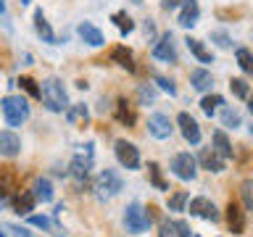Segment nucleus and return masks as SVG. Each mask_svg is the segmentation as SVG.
Returning a JSON list of instances; mask_svg holds the SVG:
<instances>
[{
    "label": "nucleus",
    "instance_id": "1",
    "mask_svg": "<svg viewBox=\"0 0 253 237\" xmlns=\"http://www.w3.org/2000/svg\"><path fill=\"white\" fill-rule=\"evenodd\" d=\"M42 106L53 114H66L69 111V98H66V90H63V82L55 77H47L42 82Z\"/></svg>",
    "mask_w": 253,
    "mask_h": 237
},
{
    "label": "nucleus",
    "instance_id": "2",
    "mask_svg": "<svg viewBox=\"0 0 253 237\" xmlns=\"http://www.w3.org/2000/svg\"><path fill=\"white\" fill-rule=\"evenodd\" d=\"M0 111H3L8 126H21L29 118V103L21 95H5L3 103H0Z\"/></svg>",
    "mask_w": 253,
    "mask_h": 237
},
{
    "label": "nucleus",
    "instance_id": "3",
    "mask_svg": "<svg viewBox=\"0 0 253 237\" xmlns=\"http://www.w3.org/2000/svg\"><path fill=\"white\" fill-rule=\"evenodd\" d=\"M124 227H126V232H132V235H142L150 227L148 208H142L137 200L129 203V205H126V213H124Z\"/></svg>",
    "mask_w": 253,
    "mask_h": 237
},
{
    "label": "nucleus",
    "instance_id": "4",
    "mask_svg": "<svg viewBox=\"0 0 253 237\" xmlns=\"http://www.w3.org/2000/svg\"><path fill=\"white\" fill-rule=\"evenodd\" d=\"M92 171V142H87L84 150H79V153L71 158L69 163V174L79 182H87V177H90Z\"/></svg>",
    "mask_w": 253,
    "mask_h": 237
},
{
    "label": "nucleus",
    "instance_id": "5",
    "mask_svg": "<svg viewBox=\"0 0 253 237\" xmlns=\"http://www.w3.org/2000/svg\"><path fill=\"white\" fill-rule=\"evenodd\" d=\"M95 190H98L100 198H114L124 190V182L114 169H103L98 174V179H95Z\"/></svg>",
    "mask_w": 253,
    "mask_h": 237
},
{
    "label": "nucleus",
    "instance_id": "6",
    "mask_svg": "<svg viewBox=\"0 0 253 237\" xmlns=\"http://www.w3.org/2000/svg\"><path fill=\"white\" fill-rule=\"evenodd\" d=\"M171 174L182 182H193L198 174V158L190 153H177L171 158Z\"/></svg>",
    "mask_w": 253,
    "mask_h": 237
},
{
    "label": "nucleus",
    "instance_id": "7",
    "mask_svg": "<svg viewBox=\"0 0 253 237\" xmlns=\"http://www.w3.org/2000/svg\"><path fill=\"white\" fill-rule=\"evenodd\" d=\"M114 153H116V161L122 163L126 171H137L140 169V150H137V145H132V142H126V140H116Z\"/></svg>",
    "mask_w": 253,
    "mask_h": 237
},
{
    "label": "nucleus",
    "instance_id": "8",
    "mask_svg": "<svg viewBox=\"0 0 253 237\" xmlns=\"http://www.w3.org/2000/svg\"><path fill=\"white\" fill-rule=\"evenodd\" d=\"M187 211H190V216H198L203 221H219L221 219L219 208L213 205V200H209V198H193L187 205Z\"/></svg>",
    "mask_w": 253,
    "mask_h": 237
},
{
    "label": "nucleus",
    "instance_id": "9",
    "mask_svg": "<svg viewBox=\"0 0 253 237\" xmlns=\"http://www.w3.org/2000/svg\"><path fill=\"white\" fill-rule=\"evenodd\" d=\"M171 118L166 114H150L148 116V132L153 134L156 140H169L171 137Z\"/></svg>",
    "mask_w": 253,
    "mask_h": 237
},
{
    "label": "nucleus",
    "instance_id": "10",
    "mask_svg": "<svg viewBox=\"0 0 253 237\" xmlns=\"http://www.w3.org/2000/svg\"><path fill=\"white\" fill-rule=\"evenodd\" d=\"M158 237H193V229L182 219H164L158 224Z\"/></svg>",
    "mask_w": 253,
    "mask_h": 237
},
{
    "label": "nucleus",
    "instance_id": "11",
    "mask_svg": "<svg viewBox=\"0 0 253 237\" xmlns=\"http://www.w3.org/2000/svg\"><path fill=\"white\" fill-rule=\"evenodd\" d=\"M177 126H179L182 137H185L190 145H198V142H201V126H198V121L187 114V111H182L177 116Z\"/></svg>",
    "mask_w": 253,
    "mask_h": 237
},
{
    "label": "nucleus",
    "instance_id": "12",
    "mask_svg": "<svg viewBox=\"0 0 253 237\" xmlns=\"http://www.w3.org/2000/svg\"><path fill=\"white\" fill-rule=\"evenodd\" d=\"M224 219H227V227H229V232H232V235H243V232H245V211H243L235 200L227 203Z\"/></svg>",
    "mask_w": 253,
    "mask_h": 237
},
{
    "label": "nucleus",
    "instance_id": "13",
    "mask_svg": "<svg viewBox=\"0 0 253 237\" xmlns=\"http://www.w3.org/2000/svg\"><path fill=\"white\" fill-rule=\"evenodd\" d=\"M224 161H227V158H221L213 148H203L201 153H198V166L206 169V171H211V174L224 171Z\"/></svg>",
    "mask_w": 253,
    "mask_h": 237
},
{
    "label": "nucleus",
    "instance_id": "14",
    "mask_svg": "<svg viewBox=\"0 0 253 237\" xmlns=\"http://www.w3.org/2000/svg\"><path fill=\"white\" fill-rule=\"evenodd\" d=\"M153 58L166 61V63H174V61H177V50H174V45H171V35H169V32H166V35H161V40L153 45Z\"/></svg>",
    "mask_w": 253,
    "mask_h": 237
},
{
    "label": "nucleus",
    "instance_id": "15",
    "mask_svg": "<svg viewBox=\"0 0 253 237\" xmlns=\"http://www.w3.org/2000/svg\"><path fill=\"white\" fill-rule=\"evenodd\" d=\"M198 19H201V8H198V0H182L179 5V24L182 27H195Z\"/></svg>",
    "mask_w": 253,
    "mask_h": 237
},
{
    "label": "nucleus",
    "instance_id": "16",
    "mask_svg": "<svg viewBox=\"0 0 253 237\" xmlns=\"http://www.w3.org/2000/svg\"><path fill=\"white\" fill-rule=\"evenodd\" d=\"M19 150H21V137L19 134H13L11 129L0 132V153H3L5 158H13V156H19Z\"/></svg>",
    "mask_w": 253,
    "mask_h": 237
},
{
    "label": "nucleus",
    "instance_id": "17",
    "mask_svg": "<svg viewBox=\"0 0 253 237\" xmlns=\"http://www.w3.org/2000/svg\"><path fill=\"white\" fill-rule=\"evenodd\" d=\"M37 195H35V190H27V193H19L13 198V211L19 213V216H29L32 211H35V205H37Z\"/></svg>",
    "mask_w": 253,
    "mask_h": 237
},
{
    "label": "nucleus",
    "instance_id": "18",
    "mask_svg": "<svg viewBox=\"0 0 253 237\" xmlns=\"http://www.w3.org/2000/svg\"><path fill=\"white\" fill-rule=\"evenodd\" d=\"M77 32H79V37H82L90 47H100L103 42H106V40H103V32L95 27V24H90V21H82Z\"/></svg>",
    "mask_w": 253,
    "mask_h": 237
},
{
    "label": "nucleus",
    "instance_id": "19",
    "mask_svg": "<svg viewBox=\"0 0 253 237\" xmlns=\"http://www.w3.org/2000/svg\"><path fill=\"white\" fill-rule=\"evenodd\" d=\"M190 84H193L198 92H209L211 87H213L211 71L209 69H193V71H190Z\"/></svg>",
    "mask_w": 253,
    "mask_h": 237
},
{
    "label": "nucleus",
    "instance_id": "20",
    "mask_svg": "<svg viewBox=\"0 0 253 237\" xmlns=\"http://www.w3.org/2000/svg\"><path fill=\"white\" fill-rule=\"evenodd\" d=\"M111 61L119 63V66L126 69V71H134V55L126 45H116L114 50H111Z\"/></svg>",
    "mask_w": 253,
    "mask_h": 237
},
{
    "label": "nucleus",
    "instance_id": "21",
    "mask_svg": "<svg viewBox=\"0 0 253 237\" xmlns=\"http://www.w3.org/2000/svg\"><path fill=\"white\" fill-rule=\"evenodd\" d=\"M114 116H116V121H119V124H124V126H134V121H137V116H134L132 106H129V103H126L124 98H122V100H116Z\"/></svg>",
    "mask_w": 253,
    "mask_h": 237
},
{
    "label": "nucleus",
    "instance_id": "22",
    "mask_svg": "<svg viewBox=\"0 0 253 237\" xmlns=\"http://www.w3.org/2000/svg\"><path fill=\"white\" fill-rule=\"evenodd\" d=\"M185 42H187V50L193 53V55H195V58L201 61V63H213V55H211V50H209V47H206V45L201 42V40L187 37Z\"/></svg>",
    "mask_w": 253,
    "mask_h": 237
},
{
    "label": "nucleus",
    "instance_id": "23",
    "mask_svg": "<svg viewBox=\"0 0 253 237\" xmlns=\"http://www.w3.org/2000/svg\"><path fill=\"white\" fill-rule=\"evenodd\" d=\"M211 142H213V150H216L221 158H232V142H229V137L221 129H216L211 134Z\"/></svg>",
    "mask_w": 253,
    "mask_h": 237
},
{
    "label": "nucleus",
    "instance_id": "24",
    "mask_svg": "<svg viewBox=\"0 0 253 237\" xmlns=\"http://www.w3.org/2000/svg\"><path fill=\"white\" fill-rule=\"evenodd\" d=\"M35 32H37L40 37H42V42H55V35H53L50 24L45 21L42 11H35Z\"/></svg>",
    "mask_w": 253,
    "mask_h": 237
},
{
    "label": "nucleus",
    "instance_id": "25",
    "mask_svg": "<svg viewBox=\"0 0 253 237\" xmlns=\"http://www.w3.org/2000/svg\"><path fill=\"white\" fill-rule=\"evenodd\" d=\"M219 106H224V98L216 92H211V95H203V100H201V111L206 116H213L219 111Z\"/></svg>",
    "mask_w": 253,
    "mask_h": 237
},
{
    "label": "nucleus",
    "instance_id": "26",
    "mask_svg": "<svg viewBox=\"0 0 253 237\" xmlns=\"http://www.w3.org/2000/svg\"><path fill=\"white\" fill-rule=\"evenodd\" d=\"M35 195H37L40 203H50V200H53V185H50V179L40 177V179L35 182Z\"/></svg>",
    "mask_w": 253,
    "mask_h": 237
},
{
    "label": "nucleus",
    "instance_id": "27",
    "mask_svg": "<svg viewBox=\"0 0 253 237\" xmlns=\"http://www.w3.org/2000/svg\"><path fill=\"white\" fill-rule=\"evenodd\" d=\"M148 177H150V185H153L156 190H164V193H169V182L161 177V169H158V163H153V161L148 163Z\"/></svg>",
    "mask_w": 253,
    "mask_h": 237
},
{
    "label": "nucleus",
    "instance_id": "28",
    "mask_svg": "<svg viewBox=\"0 0 253 237\" xmlns=\"http://www.w3.org/2000/svg\"><path fill=\"white\" fill-rule=\"evenodd\" d=\"M240 200H243V208L253 213V179L240 182Z\"/></svg>",
    "mask_w": 253,
    "mask_h": 237
},
{
    "label": "nucleus",
    "instance_id": "29",
    "mask_svg": "<svg viewBox=\"0 0 253 237\" xmlns=\"http://www.w3.org/2000/svg\"><path fill=\"white\" fill-rule=\"evenodd\" d=\"M229 90H232L235 98H240V100H248L251 98V90H248V82L240 77H235V79H229Z\"/></svg>",
    "mask_w": 253,
    "mask_h": 237
},
{
    "label": "nucleus",
    "instance_id": "30",
    "mask_svg": "<svg viewBox=\"0 0 253 237\" xmlns=\"http://www.w3.org/2000/svg\"><path fill=\"white\" fill-rule=\"evenodd\" d=\"M235 58H237V66H240L248 77H253V53L245 50V47H240V50L235 53Z\"/></svg>",
    "mask_w": 253,
    "mask_h": 237
},
{
    "label": "nucleus",
    "instance_id": "31",
    "mask_svg": "<svg viewBox=\"0 0 253 237\" xmlns=\"http://www.w3.org/2000/svg\"><path fill=\"white\" fill-rule=\"evenodd\" d=\"M19 87L29 95V98H35V100L42 98V87H37V82H35L32 77H21V79H19Z\"/></svg>",
    "mask_w": 253,
    "mask_h": 237
},
{
    "label": "nucleus",
    "instance_id": "32",
    "mask_svg": "<svg viewBox=\"0 0 253 237\" xmlns=\"http://www.w3.org/2000/svg\"><path fill=\"white\" fill-rule=\"evenodd\" d=\"M111 21H114L116 27H119V32H122V35H129V32L134 29V21H132L124 11H116L114 16H111Z\"/></svg>",
    "mask_w": 253,
    "mask_h": 237
},
{
    "label": "nucleus",
    "instance_id": "33",
    "mask_svg": "<svg viewBox=\"0 0 253 237\" xmlns=\"http://www.w3.org/2000/svg\"><path fill=\"white\" fill-rule=\"evenodd\" d=\"M190 203V193L187 190H179L169 198V211H185V205Z\"/></svg>",
    "mask_w": 253,
    "mask_h": 237
},
{
    "label": "nucleus",
    "instance_id": "34",
    "mask_svg": "<svg viewBox=\"0 0 253 237\" xmlns=\"http://www.w3.org/2000/svg\"><path fill=\"white\" fill-rule=\"evenodd\" d=\"M221 124L229 126V129L240 126V111H237V108H224V111H221Z\"/></svg>",
    "mask_w": 253,
    "mask_h": 237
},
{
    "label": "nucleus",
    "instance_id": "35",
    "mask_svg": "<svg viewBox=\"0 0 253 237\" xmlns=\"http://www.w3.org/2000/svg\"><path fill=\"white\" fill-rule=\"evenodd\" d=\"M66 118H69L71 124H77V121H87V108H84V106H69Z\"/></svg>",
    "mask_w": 253,
    "mask_h": 237
},
{
    "label": "nucleus",
    "instance_id": "36",
    "mask_svg": "<svg viewBox=\"0 0 253 237\" xmlns=\"http://www.w3.org/2000/svg\"><path fill=\"white\" fill-rule=\"evenodd\" d=\"M153 82H156L158 87H161L164 92H169V95H177V87H174V82H171V79H166V77H161V74H156V77H153Z\"/></svg>",
    "mask_w": 253,
    "mask_h": 237
},
{
    "label": "nucleus",
    "instance_id": "37",
    "mask_svg": "<svg viewBox=\"0 0 253 237\" xmlns=\"http://www.w3.org/2000/svg\"><path fill=\"white\" fill-rule=\"evenodd\" d=\"M211 40H213V42H216L219 47H229V45H232V40H229V35H227V32H221V29L211 32Z\"/></svg>",
    "mask_w": 253,
    "mask_h": 237
},
{
    "label": "nucleus",
    "instance_id": "38",
    "mask_svg": "<svg viewBox=\"0 0 253 237\" xmlns=\"http://www.w3.org/2000/svg\"><path fill=\"white\" fill-rule=\"evenodd\" d=\"M140 100L142 103H153L156 100V92L150 90V87H140Z\"/></svg>",
    "mask_w": 253,
    "mask_h": 237
},
{
    "label": "nucleus",
    "instance_id": "39",
    "mask_svg": "<svg viewBox=\"0 0 253 237\" xmlns=\"http://www.w3.org/2000/svg\"><path fill=\"white\" fill-rule=\"evenodd\" d=\"M5 229H8V232H16L19 237H32V235H29V232H27V229H24V227H13V224H5Z\"/></svg>",
    "mask_w": 253,
    "mask_h": 237
},
{
    "label": "nucleus",
    "instance_id": "40",
    "mask_svg": "<svg viewBox=\"0 0 253 237\" xmlns=\"http://www.w3.org/2000/svg\"><path fill=\"white\" fill-rule=\"evenodd\" d=\"M248 111H251V116H253V95L248 98Z\"/></svg>",
    "mask_w": 253,
    "mask_h": 237
},
{
    "label": "nucleus",
    "instance_id": "41",
    "mask_svg": "<svg viewBox=\"0 0 253 237\" xmlns=\"http://www.w3.org/2000/svg\"><path fill=\"white\" fill-rule=\"evenodd\" d=\"M129 3H134V5H140V3H142V0H129Z\"/></svg>",
    "mask_w": 253,
    "mask_h": 237
},
{
    "label": "nucleus",
    "instance_id": "42",
    "mask_svg": "<svg viewBox=\"0 0 253 237\" xmlns=\"http://www.w3.org/2000/svg\"><path fill=\"white\" fill-rule=\"evenodd\" d=\"M21 3H24V5H27V3H29V0H21Z\"/></svg>",
    "mask_w": 253,
    "mask_h": 237
},
{
    "label": "nucleus",
    "instance_id": "43",
    "mask_svg": "<svg viewBox=\"0 0 253 237\" xmlns=\"http://www.w3.org/2000/svg\"><path fill=\"white\" fill-rule=\"evenodd\" d=\"M251 132H253V126H251Z\"/></svg>",
    "mask_w": 253,
    "mask_h": 237
}]
</instances>
